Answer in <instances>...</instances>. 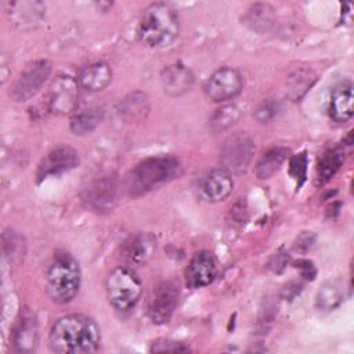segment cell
Returning a JSON list of instances; mask_svg holds the SVG:
<instances>
[{
	"instance_id": "cell-24",
	"label": "cell",
	"mask_w": 354,
	"mask_h": 354,
	"mask_svg": "<svg viewBox=\"0 0 354 354\" xmlns=\"http://www.w3.org/2000/svg\"><path fill=\"white\" fill-rule=\"evenodd\" d=\"M288 151L285 148L277 147L270 149L268 152L264 153V156L260 159V162L257 163L256 167V173L259 178H270L283 163L285 158H286Z\"/></svg>"
},
{
	"instance_id": "cell-21",
	"label": "cell",
	"mask_w": 354,
	"mask_h": 354,
	"mask_svg": "<svg viewBox=\"0 0 354 354\" xmlns=\"http://www.w3.org/2000/svg\"><path fill=\"white\" fill-rule=\"evenodd\" d=\"M156 250V239L151 234H140L126 248V256L131 263H147Z\"/></svg>"
},
{
	"instance_id": "cell-28",
	"label": "cell",
	"mask_w": 354,
	"mask_h": 354,
	"mask_svg": "<svg viewBox=\"0 0 354 354\" xmlns=\"http://www.w3.org/2000/svg\"><path fill=\"white\" fill-rule=\"evenodd\" d=\"M272 11L268 4H256L249 10L248 21L252 22L256 29H259V26L266 28L272 21Z\"/></svg>"
},
{
	"instance_id": "cell-10",
	"label": "cell",
	"mask_w": 354,
	"mask_h": 354,
	"mask_svg": "<svg viewBox=\"0 0 354 354\" xmlns=\"http://www.w3.org/2000/svg\"><path fill=\"white\" fill-rule=\"evenodd\" d=\"M253 152L254 144L252 138L245 133H235L224 141L220 156L225 170L242 171L248 167Z\"/></svg>"
},
{
	"instance_id": "cell-12",
	"label": "cell",
	"mask_w": 354,
	"mask_h": 354,
	"mask_svg": "<svg viewBox=\"0 0 354 354\" xmlns=\"http://www.w3.org/2000/svg\"><path fill=\"white\" fill-rule=\"evenodd\" d=\"M217 275V263L212 252L201 250L195 253L185 268V283L191 289L210 285Z\"/></svg>"
},
{
	"instance_id": "cell-1",
	"label": "cell",
	"mask_w": 354,
	"mask_h": 354,
	"mask_svg": "<svg viewBox=\"0 0 354 354\" xmlns=\"http://www.w3.org/2000/svg\"><path fill=\"white\" fill-rule=\"evenodd\" d=\"M100 344V325L83 314L59 317L48 332V346L59 354H90L95 353Z\"/></svg>"
},
{
	"instance_id": "cell-23",
	"label": "cell",
	"mask_w": 354,
	"mask_h": 354,
	"mask_svg": "<svg viewBox=\"0 0 354 354\" xmlns=\"http://www.w3.org/2000/svg\"><path fill=\"white\" fill-rule=\"evenodd\" d=\"M317 76L311 69H297L288 79L286 93L292 100H300L315 82Z\"/></svg>"
},
{
	"instance_id": "cell-20",
	"label": "cell",
	"mask_w": 354,
	"mask_h": 354,
	"mask_svg": "<svg viewBox=\"0 0 354 354\" xmlns=\"http://www.w3.org/2000/svg\"><path fill=\"white\" fill-rule=\"evenodd\" d=\"M344 299V283L342 279L335 278L326 281L317 293V307L324 311L335 310Z\"/></svg>"
},
{
	"instance_id": "cell-26",
	"label": "cell",
	"mask_w": 354,
	"mask_h": 354,
	"mask_svg": "<svg viewBox=\"0 0 354 354\" xmlns=\"http://www.w3.org/2000/svg\"><path fill=\"white\" fill-rule=\"evenodd\" d=\"M239 118V109L235 105H224L223 108L217 109L210 119V127L214 131H223L228 129L235 120Z\"/></svg>"
},
{
	"instance_id": "cell-19",
	"label": "cell",
	"mask_w": 354,
	"mask_h": 354,
	"mask_svg": "<svg viewBox=\"0 0 354 354\" xmlns=\"http://www.w3.org/2000/svg\"><path fill=\"white\" fill-rule=\"evenodd\" d=\"M104 111L100 106H84L75 109L71 118V130L76 136L91 133L102 120Z\"/></svg>"
},
{
	"instance_id": "cell-16",
	"label": "cell",
	"mask_w": 354,
	"mask_h": 354,
	"mask_svg": "<svg viewBox=\"0 0 354 354\" xmlns=\"http://www.w3.org/2000/svg\"><path fill=\"white\" fill-rule=\"evenodd\" d=\"M12 24L19 29L36 28L46 15V6L40 1H15L8 11Z\"/></svg>"
},
{
	"instance_id": "cell-9",
	"label": "cell",
	"mask_w": 354,
	"mask_h": 354,
	"mask_svg": "<svg viewBox=\"0 0 354 354\" xmlns=\"http://www.w3.org/2000/svg\"><path fill=\"white\" fill-rule=\"evenodd\" d=\"M180 286L173 281L159 283L152 292L148 301V315L153 324H166L178 303Z\"/></svg>"
},
{
	"instance_id": "cell-13",
	"label": "cell",
	"mask_w": 354,
	"mask_h": 354,
	"mask_svg": "<svg viewBox=\"0 0 354 354\" xmlns=\"http://www.w3.org/2000/svg\"><path fill=\"white\" fill-rule=\"evenodd\" d=\"M234 189V180L228 170L214 169L206 173L199 183V195L209 203L224 201Z\"/></svg>"
},
{
	"instance_id": "cell-2",
	"label": "cell",
	"mask_w": 354,
	"mask_h": 354,
	"mask_svg": "<svg viewBox=\"0 0 354 354\" xmlns=\"http://www.w3.org/2000/svg\"><path fill=\"white\" fill-rule=\"evenodd\" d=\"M138 37L151 48L170 46L180 33V17L177 10L163 1L149 4L138 22Z\"/></svg>"
},
{
	"instance_id": "cell-6",
	"label": "cell",
	"mask_w": 354,
	"mask_h": 354,
	"mask_svg": "<svg viewBox=\"0 0 354 354\" xmlns=\"http://www.w3.org/2000/svg\"><path fill=\"white\" fill-rule=\"evenodd\" d=\"M51 73V62L47 59H37L28 64L14 82L10 95L18 101L25 102L35 97Z\"/></svg>"
},
{
	"instance_id": "cell-29",
	"label": "cell",
	"mask_w": 354,
	"mask_h": 354,
	"mask_svg": "<svg viewBox=\"0 0 354 354\" xmlns=\"http://www.w3.org/2000/svg\"><path fill=\"white\" fill-rule=\"evenodd\" d=\"M189 346L183 342L170 340V339H158L151 344V353H165V351H189Z\"/></svg>"
},
{
	"instance_id": "cell-25",
	"label": "cell",
	"mask_w": 354,
	"mask_h": 354,
	"mask_svg": "<svg viewBox=\"0 0 354 354\" xmlns=\"http://www.w3.org/2000/svg\"><path fill=\"white\" fill-rule=\"evenodd\" d=\"M343 163V153L339 149H328L318 162L317 173H318V180L321 183H326L330 180L339 167Z\"/></svg>"
},
{
	"instance_id": "cell-31",
	"label": "cell",
	"mask_w": 354,
	"mask_h": 354,
	"mask_svg": "<svg viewBox=\"0 0 354 354\" xmlns=\"http://www.w3.org/2000/svg\"><path fill=\"white\" fill-rule=\"evenodd\" d=\"M272 111H275V108L270 104V102H264L259 109H257V119L259 120H261V122H267V120H270L274 115H275V112H272Z\"/></svg>"
},
{
	"instance_id": "cell-22",
	"label": "cell",
	"mask_w": 354,
	"mask_h": 354,
	"mask_svg": "<svg viewBox=\"0 0 354 354\" xmlns=\"http://www.w3.org/2000/svg\"><path fill=\"white\" fill-rule=\"evenodd\" d=\"M37 344V325L32 318H24L14 332V346L17 351H33Z\"/></svg>"
},
{
	"instance_id": "cell-11",
	"label": "cell",
	"mask_w": 354,
	"mask_h": 354,
	"mask_svg": "<svg viewBox=\"0 0 354 354\" xmlns=\"http://www.w3.org/2000/svg\"><path fill=\"white\" fill-rule=\"evenodd\" d=\"M79 165V153L72 147H58L50 151L37 166V181L48 177H58Z\"/></svg>"
},
{
	"instance_id": "cell-5",
	"label": "cell",
	"mask_w": 354,
	"mask_h": 354,
	"mask_svg": "<svg viewBox=\"0 0 354 354\" xmlns=\"http://www.w3.org/2000/svg\"><path fill=\"white\" fill-rule=\"evenodd\" d=\"M105 290L111 306L120 313H127L138 303L142 293V285L131 268L120 266L108 274L105 279Z\"/></svg>"
},
{
	"instance_id": "cell-8",
	"label": "cell",
	"mask_w": 354,
	"mask_h": 354,
	"mask_svg": "<svg viewBox=\"0 0 354 354\" xmlns=\"http://www.w3.org/2000/svg\"><path fill=\"white\" fill-rule=\"evenodd\" d=\"M79 82L68 75H58L48 87L47 105L51 113L68 115L73 113L77 105Z\"/></svg>"
},
{
	"instance_id": "cell-15",
	"label": "cell",
	"mask_w": 354,
	"mask_h": 354,
	"mask_svg": "<svg viewBox=\"0 0 354 354\" xmlns=\"http://www.w3.org/2000/svg\"><path fill=\"white\" fill-rule=\"evenodd\" d=\"M354 111V93L353 83L343 80L337 83L330 94L329 115L337 123H346L351 119Z\"/></svg>"
},
{
	"instance_id": "cell-30",
	"label": "cell",
	"mask_w": 354,
	"mask_h": 354,
	"mask_svg": "<svg viewBox=\"0 0 354 354\" xmlns=\"http://www.w3.org/2000/svg\"><path fill=\"white\" fill-rule=\"evenodd\" d=\"M306 170H307V156L306 153H300L296 155L292 162H290V173L293 174L295 178H300L304 180L306 177Z\"/></svg>"
},
{
	"instance_id": "cell-14",
	"label": "cell",
	"mask_w": 354,
	"mask_h": 354,
	"mask_svg": "<svg viewBox=\"0 0 354 354\" xmlns=\"http://www.w3.org/2000/svg\"><path fill=\"white\" fill-rule=\"evenodd\" d=\"M160 82L163 90L173 97H180L188 93L195 82L194 73L183 64H171L160 72Z\"/></svg>"
},
{
	"instance_id": "cell-27",
	"label": "cell",
	"mask_w": 354,
	"mask_h": 354,
	"mask_svg": "<svg viewBox=\"0 0 354 354\" xmlns=\"http://www.w3.org/2000/svg\"><path fill=\"white\" fill-rule=\"evenodd\" d=\"M138 93H133L123 101V113L129 116H144V112L148 111V98L145 94L140 93V97H137Z\"/></svg>"
},
{
	"instance_id": "cell-3",
	"label": "cell",
	"mask_w": 354,
	"mask_h": 354,
	"mask_svg": "<svg viewBox=\"0 0 354 354\" xmlns=\"http://www.w3.org/2000/svg\"><path fill=\"white\" fill-rule=\"evenodd\" d=\"M180 160L176 156H151L141 160L127 176L129 195L141 196L169 183L180 174Z\"/></svg>"
},
{
	"instance_id": "cell-4",
	"label": "cell",
	"mask_w": 354,
	"mask_h": 354,
	"mask_svg": "<svg viewBox=\"0 0 354 354\" xmlns=\"http://www.w3.org/2000/svg\"><path fill=\"white\" fill-rule=\"evenodd\" d=\"M80 279L82 272L77 260L68 252H58L46 274L50 299L57 304L72 301L79 292Z\"/></svg>"
},
{
	"instance_id": "cell-7",
	"label": "cell",
	"mask_w": 354,
	"mask_h": 354,
	"mask_svg": "<svg viewBox=\"0 0 354 354\" xmlns=\"http://www.w3.org/2000/svg\"><path fill=\"white\" fill-rule=\"evenodd\" d=\"M243 88L241 72L232 66L216 69L205 82L203 93L213 102H225L235 98Z\"/></svg>"
},
{
	"instance_id": "cell-18",
	"label": "cell",
	"mask_w": 354,
	"mask_h": 354,
	"mask_svg": "<svg viewBox=\"0 0 354 354\" xmlns=\"http://www.w3.org/2000/svg\"><path fill=\"white\" fill-rule=\"evenodd\" d=\"M87 206L94 212H111L116 203V184L112 178L97 181L87 194Z\"/></svg>"
},
{
	"instance_id": "cell-17",
	"label": "cell",
	"mask_w": 354,
	"mask_h": 354,
	"mask_svg": "<svg viewBox=\"0 0 354 354\" xmlns=\"http://www.w3.org/2000/svg\"><path fill=\"white\" fill-rule=\"evenodd\" d=\"M111 80H112V69L104 61L93 62L83 66L77 76L79 86L90 93H97L104 90L111 83Z\"/></svg>"
}]
</instances>
